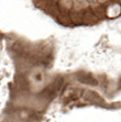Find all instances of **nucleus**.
<instances>
[]
</instances>
